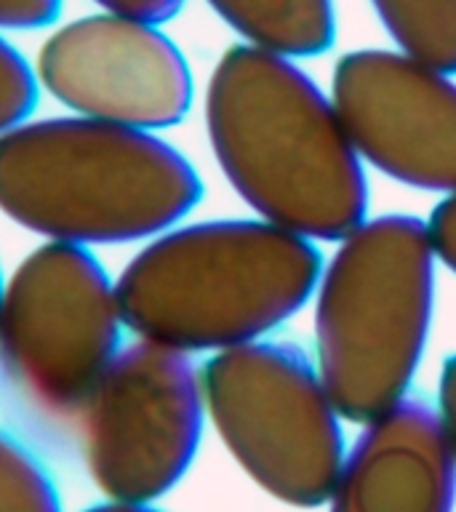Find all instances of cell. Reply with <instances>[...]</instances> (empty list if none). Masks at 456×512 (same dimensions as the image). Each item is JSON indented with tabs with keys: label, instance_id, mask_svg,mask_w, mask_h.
Returning a JSON list of instances; mask_svg holds the SVG:
<instances>
[{
	"label": "cell",
	"instance_id": "cell-1",
	"mask_svg": "<svg viewBox=\"0 0 456 512\" xmlns=\"http://www.w3.org/2000/svg\"><path fill=\"white\" fill-rule=\"evenodd\" d=\"M206 128L227 182L267 222L318 240L363 224L360 155L334 102L288 56L230 48L208 80Z\"/></svg>",
	"mask_w": 456,
	"mask_h": 512
},
{
	"label": "cell",
	"instance_id": "cell-2",
	"mask_svg": "<svg viewBox=\"0 0 456 512\" xmlns=\"http://www.w3.org/2000/svg\"><path fill=\"white\" fill-rule=\"evenodd\" d=\"M203 195L182 152L142 128L104 120H24L0 134V211L72 246L155 238Z\"/></svg>",
	"mask_w": 456,
	"mask_h": 512
},
{
	"label": "cell",
	"instance_id": "cell-3",
	"mask_svg": "<svg viewBox=\"0 0 456 512\" xmlns=\"http://www.w3.org/2000/svg\"><path fill=\"white\" fill-rule=\"evenodd\" d=\"M320 280L310 240L256 219L155 235L115 280L123 326L179 352L230 350L302 307Z\"/></svg>",
	"mask_w": 456,
	"mask_h": 512
},
{
	"label": "cell",
	"instance_id": "cell-4",
	"mask_svg": "<svg viewBox=\"0 0 456 512\" xmlns=\"http://www.w3.org/2000/svg\"><path fill=\"white\" fill-rule=\"evenodd\" d=\"M435 296L427 224L387 214L342 240L315 304L318 374L342 419L368 424L406 398Z\"/></svg>",
	"mask_w": 456,
	"mask_h": 512
},
{
	"label": "cell",
	"instance_id": "cell-5",
	"mask_svg": "<svg viewBox=\"0 0 456 512\" xmlns=\"http://www.w3.org/2000/svg\"><path fill=\"white\" fill-rule=\"evenodd\" d=\"M200 384L219 438L256 486L294 507L331 499L347 456L339 411L296 344L216 352Z\"/></svg>",
	"mask_w": 456,
	"mask_h": 512
},
{
	"label": "cell",
	"instance_id": "cell-6",
	"mask_svg": "<svg viewBox=\"0 0 456 512\" xmlns=\"http://www.w3.org/2000/svg\"><path fill=\"white\" fill-rule=\"evenodd\" d=\"M123 328L115 280L91 248L46 240L3 283L0 366L38 411L80 416Z\"/></svg>",
	"mask_w": 456,
	"mask_h": 512
},
{
	"label": "cell",
	"instance_id": "cell-7",
	"mask_svg": "<svg viewBox=\"0 0 456 512\" xmlns=\"http://www.w3.org/2000/svg\"><path fill=\"white\" fill-rule=\"evenodd\" d=\"M203 384L187 352L120 347L80 411L86 467L104 499L155 504L192 467L203 432Z\"/></svg>",
	"mask_w": 456,
	"mask_h": 512
},
{
	"label": "cell",
	"instance_id": "cell-8",
	"mask_svg": "<svg viewBox=\"0 0 456 512\" xmlns=\"http://www.w3.org/2000/svg\"><path fill=\"white\" fill-rule=\"evenodd\" d=\"M43 91L72 115L155 128L192 107V72L160 24L96 11L54 27L35 59Z\"/></svg>",
	"mask_w": 456,
	"mask_h": 512
},
{
	"label": "cell",
	"instance_id": "cell-9",
	"mask_svg": "<svg viewBox=\"0 0 456 512\" xmlns=\"http://www.w3.org/2000/svg\"><path fill=\"white\" fill-rule=\"evenodd\" d=\"M331 102L360 158L430 192H456V83L403 51L336 62Z\"/></svg>",
	"mask_w": 456,
	"mask_h": 512
},
{
	"label": "cell",
	"instance_id": "cell-10",
	"mask_svg": "<svg viewBox=\"0 0 456 512\" xmlns=\"http://www.w3.org/2000/svg\"><path fill=\"white\" fill-rule=\"evenodd\" d=\"M456 459L438 408L403 398L360 432L328 499V512H451Z\"/></svg>",
	"mask_w": 456,
	"mask_h": 512
},
{
	"label": "cell",
	"instance_id": "cell-11",
	"mask_svg": "<svg viewBox=\"0 0 456 512\" xmlns=\"http://www.w3.org/2000/svg\"><path fill=\"white\" fill-rule=\"evenodd\" d=\"M227 27L280 56H315L336 35L334 0H206Z\"/></svg>",
	"mask_w": 456,
	"mask_h": 512
},
{
	"label": "cell",
	"instance_id": "cell-12",
	"mask_svg": "<svg viewBox=\"0 0 456 512\" xmlns=\"http://www.w3.org/2000/svg\"><path fill=\"white\" fill-rule=\"evenodd\" d=\"M403 54L456 75V0H371Z\"/></svg>",
	"mask_w": 456,
	"mask_h": 512
},
{
	"label": "cell",
	"instance_id": "cell-13",
	"mask_svg": "<svg viewBox=\"0 0 456 512\" xmlns=\"http://www.w3.org/2000/svg\"><path fill=\"white\" fill-rule=\"evenodd\" d=\"M0 512H64L51 472L6 430H0Z\"/></svg>",
	"mask_w": 456,
	"mask_h": 512
},
{
	"label": "cell",
	"instance_id": "cell-14",
	"mask_svg": "<svg viewBox=\"0 0 456 512\" xmlns=\"http://www.w3.org/2000/svg\"><path fill=\"white\" fill-rule=\"evenodd\" d=\"M38 94L40 83L35 67L0 32V134L30 120Z\"/></svg>",
	"mask_w": 456,
	"mask_h": 512
},
{
	"label": "cell",
	"instance_id": "cell-15",
	"mask_svg": "<svg viewBox=\"0 0 456 512\" xmlns=\"http://www.w3.org/2000/svg\"><path fill=\"white\" fill-rule=\"evenodd\" d=\"M64 0H0V32H32L59 19Z\"/></svg>",
	"mask_w": 456,
	"mask_h": 512
},
{
	"label": "cell",
	"instance_id": "cell-16",
	"mask_svg": "<svg viewBox=\"0 0 456 512\" xmlns=\"http://www.w3.org/2000/svg\"><path fill=\"white\" fill-rule=\"evenodd\" d=\"M427 230H430L435 256L448 270L456 272V192H451L446 200H440L435 206Z\"/></svg>",
	"mask_w": 456,
	"mask_h": 512
},
{
	"label": "cell",
	"instance_id": "cell-17",
	"mask_svg": "<svg viewBox=\"0 0 456 512\" xmlns=\"http://www.w3.org/2000/svg\"><path fill=\"white\" fill-rule=\"evenodd\" d=\"M94 3L110 14L131 16V19H142V22L152 24L174 19L184 6V0H94Z\"/></svg>",
	"mask_w": 456,
	"mask_h": 512
},
{
	"label": "cell",
	"instance_id": "cell-18",
	"mask_svg": "<svg viewBox=\"0 0 456 512\" xmlns=\"http://www.w3.org/2000/svg\"><path fill=\"white\" fill-rule=\"evenodd\" d=\"M438 416L446 432L448 446L456 459V355L446 360L443 374H440V390H438Z\"/></svg>",
	"mask_w": 456,
	"mask_h": 512
},
{
	"label": "cell",
	"instance_id": "cell-19",
	"mask_svg": "<svg viewBox=\"0 0 456 512\" xmlns=\"http://www.w3.org/2000/svg\"><path fill=\"white\" fill-rule=\"evenodd\" d=\"M83 512H163L152 504H139V502H112V499H104L99 504H91L88 510Z\"/></svg>",
	"mask_w": 456,
	"mask_h": 512
},
{
	"label": "cell",
	"instance_id": "cell-20",
	"mask_svg": "<svg viewBox=\"0 0 456 512\" xmlns=\"http://www.w3.org/2000/svg\"><path fill=\"white\" fill-rule=\"evenodd\" d=\"M0 304H3V278H0Z\"/></svg>",
	"mask_w": 456,
	"mask_h": 512
}]
</instances>
